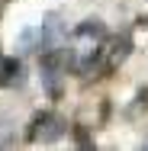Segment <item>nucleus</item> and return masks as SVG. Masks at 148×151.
<instances>
[{
    "label": "nucleus",
    "instance_id": "obj_1",
    "mask_svg": "<svg viewBox=\"0 0 148 151\" xmlns=\"http://www.w3.org/2000/svg\"><path fill=\"white\" fill-rule=\"evenodd\" d=\"M103 23H81L77 32H74V52H77V61L74 68L77 71H90V58L97 55V45L103 39Z\"/></svg>",
    "mask_w": 148,
    "mask_h": 151
},
{
    "label": "nucleus",
    "instance_id": "obj_2",
    "mask_svg": "<svg viewBox=\"0 0 148 151\" xmlns=\"http://www.w3.org/2000/svg\"><path fill=\"white\" fill-rule=\"evenodd\" d=\"M61 132H64V122L58 116H52V113H45V116H39L32 122L29 138L32 142H55V138H61Z\"/></svg>",
    "mask_w": 148,
    "mask_h": 151
},
{
    "label": "nucleus",
    "instance_id": "obj_3",
    "mask_svg": "<svg viewBox=\"0 0 148 151\" xmlns=\"http://www.w3.org/2000/svg\"><path fill=\"white\" fill-rule=\"evenodd\" d=\"M19 74V64L16 58H3L0 61V84H13V77Z\"/></svg>",
    "mask_w": 148,
    "mask_h": 151
}]
</instances>
